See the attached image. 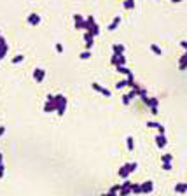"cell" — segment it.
I'll return each instance as SVG.
<instances>
[{
  "instance_id": "obj_31",
  "label": "cell",
  "mask_w": 187,
  "mask_h": 196,
  "mask_svg": "<svg viewBox=\"0 0 187 196\" xmlns=\"http://www.w3.org/2000/svg\"><path fill=\"white\" fill-rule=\"evenodd\" d=\"M56 51H58V53H63V46H61V44H60V42L56 44Z\"/></svg>"
},
{
  "instance_id": "obj_10",
  "label": "cell",
  "mask_w": 187,
  "mask_h": 196,
  "mask_svg": "<svg viewBox=\"0 0 187 196\" xmlns=\"http://www.w3.org/2000/svg\"><path fill=\"white\" fill-rule=\"evenodd\" d=\"M84 41H86V51H91V47H93L94 44V37H91L88 32L84 33Z\"/></svg>"
},
{
  "instance_id": "obj_3",
  "label": "cell",
  "mask_w": 187,
  "mask_h": 196,
  "mask_svg": "<svg viewBox=\"0 0 187 196\" xmlns=\"http://www.w3.org/2000/svg\"><path fill=\"white\" fill-rule=\"evenodd\" d=\"M73 23H75V30H84L86 26V21L81 14H73Z\"/></svg>"
},
{
  "instance_id": "obj_27",
  "label": "cell",
  "mask_w": 187,
  "mask_h": 196,
  "mask_svg": "<svg viewBox=\"0 0 187 196\" xmlns=\"http://www.w3.org/2000/svg\"><path fill=\"white\" fill-rule=\"evenodd\" d=\"M23 60H25V56H23V54H16V56L12 58V63H21Z\"/></svg>"
},
{
  "instance_id": "obj_23",
  "label": "cell",
  "mask_w": 187,
  "mask_h": 196,
  "mask_svg": "<svg viewBox=\"0 0 187 196\" xmlns=\"http://www.w3.org/2000/svg\"><path fill=\"white\" fill-rule=\"evenodd\" d=\"M171 159H173V156L171 154H163L161 156V161H163V163H171Z\"/></svg>"
},
{
  "instance_id": "obj_37",
  "label": "cell",
  "mask_w": 187,
  "mask_h": 196,
  "mask_svg": "<svg viewBox=\"0 0 187 196\" xmlns=\"http://www.w3.org/2000/svg\"><path fill=\"white\" fill-rule=\"evenodd\" d=\"M2 156H4V154L0 152V165H4V163H2V161H4V158H2Z\"/></svg>"
},
{
  "instance_id": "obj_2",
  "label": "cell",
  "mask_w": 187,
  "mask_h": 196,
  "mask_svg": "<svg viewBox=\"0 0 187 196\" xmlns=\"http://www.w3.org/2000/svg\"><path fill=\"white\" fill-rule=\"evenodd\" d=\"M136 168H138V163H135V161H133V163H126V165H123L121 168H119V177H123V179L126 180V179L129 177V173L135 172Z\"/></svg>"
},
{
  "instance_id": "obj_19",
  "label": "cell",
  "mask_w": 187,
  "mask_h": 196,
  "mask_svg": "<svg viewBox=\"0 0 187 196\" xmlns=\"http://www.w3.org/2000/svg\"><path fill=\"white\" fill-rule=\"evenodd\" d=\"M126 145H128V151H133V149H135V140H133V137H128V138H126Z\"/></svg>"
},
{
  "instance_id": "obj_38",
  "label": "cell",
  "mask_w": 187,
  "mask_h": 196,
  "mask_svg": "<svg viewBox=\"0 0 187 196\" xmlns=\"http://www.w3.org/2000/svg\"><path fill=\"white\" fill-rule=\"evenodd\" d=\"M102 196H107V194H102Z\"/></svg>"
},
{
  "instance_id": "obj_9",
  "label": "cell",
  "mask_w": 187,
  "mask_h": 196,
  "mask_svg": "<svg viewBox=\"0 0 187 196\" xmlns=\"http://www.w3.org/2000/svg\"><path fill=\"white\" fill-rule=\"evenodd\" d=\"M140 186H142V193H145V194H149V193L154 191V182H152V180H147V182L140 184Z\"/></svg>"
},
{
  "instance_id": "obj_7",
  "label": "cell",
  "mask_w": 187,
  "mask_h": 196,
  "mask_svg": "<svg viewBox=\"0 0 187 196\" xmlns=\"http://www.w3.org/2000/svg\"><path fill=\"white\" fill-rule=\"evenodd\" d=\"M26 21H28V25H31V26H37V25H40V16L39 14H35V12H31L30 16L26 18Z\"/></svg>"
},
{
  "instance_id": "obj_24",
  "label": "cell",
  "mask_w": 187,
  "mask_h": 196,
  "mask_svg": "<svg viewBox=\"0 0 187 196\" xmlns=\"http://www.w3.org/2000/svg\"><path fill=\"white\" fill-rule=\"evenodd\" d=\"M126 86H128V81L123 79V81H119V83L115 84V89H123V88H126Z\"/></svg>"
},
{
  "instance_id": "obj_5",
  "label": "cell",
  "mask_w": 187,
  "mask_h": 196,
  "mask_svg": "<svg viewBox=\"0 0 187 196\" xmlns=\"http://www.w3.org/2000/svg\"><path fill=\"white\" fill-rule=\"evenodd\" d=\"M110 63H112L114 67H124V65H126V58H124V56H115V54H112Z\"/></svg>"
},
{
  "instance_id": "obj_28",
  "label": "cell",
  "mask_w": 187,
  "mask_h": 196,
  "mask_svg": "<svg viewBox=\"0 0 187 196\" xmlns=\"http://www.w3.org/2000/svg\"><path fill=\"white\" fill-rule=\"evenodd\" d=\"M124 7H126V9H133V7H135V2H133V0H126Z\"/></svg>"
},
{
  "instance_id": "obj_1",
  "label": "cell",
  "mask_w": 187,
  "mask_h": 196,
  "mask_svg": "<svg viewBox=\"0 0 187 196\" xmlns=\"http://www.w3.org/2000/svg\"><path fill=\"white\" fill-rule=\"evenodd\" d=\"M84 30H88V33L91 35V37H96L98 33H100V26H98V23L94 21L93 16H88V20H86V26H84Z\"/></svg>"
},
{
  "instance_id": "obj_12",
  "label": "cell",
  "mask_w": 187,
  "mask_h": 196,
  "mask_svg": "<svg viewBox=\"0 0 187 196\" xmlns=\"http://www.w3.org/2000/svg\"><path fill=\"white\" fill-rule=\"evenodd\" d=\"M133 98H136V91H135V89H131L128 95L123 96V103H124V105H129V102H131Z\"/></svg>"
},
{
  "instance_id": "obj_36",
  "label": "cell",
  "mask_w": 187,
  "mask_h": 196,
  "mask_svg": "<svg viewBox=\"0 0 187 196\" xmlns=\"http://www.w3.org/2000/svg\"><path fill=\"white\" fill-rule=\"evenodd\" d=\"M105 194L107 196H117V193H110V191H108V193H105Z\"/></svg>"
},
{
  "instance_id": "obj_32",
  "label": "cell",
  "mask_w": 187,
  "mask_h": 196,
  "mask_svg": "<svg viewBox=\"0 0 187 196\" xmlns=\"http://www.w3.org/2000/svg\"><path fill=\"white\" fill-rule=\"evenodd\" d=\"M4 170H5V166H4V165H0V179L4 177Z\"/></svg>"
},
{
  "instance_id": "obj_18",
  "label": "cell",
  "mask_w": 187,
  "mask_h": 196,
  "mask_svg": "<svg viewBox=\"0 0 187 196\" xmlns=\"http://www.w3.org/2000/svg\"><path fill=\"white\" fill-rule=\"evenodd\" d=\"M44 112H56V109H54V105H52L51 100L46 102V105H44Z\"/></svg>"
},
{
  "instance_id": "obj_29",
  "label": "cell",
  "mask_w": 187,
  "mask_h": 196,
  "mask_svg": "<svg viewBox=\"0 0 187 196\" xmlns=\"http://www.w3.org/2000/svg\"><path fill=\"white\" fill-rule=\"evenodd\" d=\"M102 95H103V96H110V89H107V88H103V89H102Z\"/></svg>"
},
{
  "instance_id": "obj_26",
  "label": "cell",
  "mask_w": 187,
  "mask_h": 196,
  "mask_svg": "<svg viewBox=\"0 0 187 196\" xmlns=\"http://www.w3.org/2000/svg\"><path fill=\"white\" fill-rule=\"evenodd\" d=\"M91 58V51H82L81 53V60H89Z\"/></svg>"
},
{
  "instance_id": "obj_6",
  "label": "cell",
  "mask_w": 187,
  "mask_h": 196,
  "mask_svg": "<svg viewBox=\"0 0 187 196\" xmlns=\"http://www.w3.org/2000/svg\"><path fill=\"white\" fill-rule=\"evenodd\" d=\"M44 77H46V70H44V68H35V70H33V79H35V83H42Z\"/></svg>"
},
{
  "instance_id": "obj_20",
  "label": "cell",
  "mask_w": 187,
  "mask_h": 196,
  "mask_svg": "<svg viewBox=\"0 0 187 196\" xmlns=\"http://www.w3.org/2000/svg\"><path fill=\"white\" fill-rule=\"evenodd\" d=\"M115 70H117L119 74H123V75H131V70L126 68V67H115Z\"/></svg>"
},
{
  "instance_id": "obj_4",
  "label": "cell",
  "mask_w": 187,
  "mask_h": 196,
  "mask_svg": "<svg viewBox=\"0 0 187 196\" xmlns=\"http://www.w3.org/2000/svg\"><path fill=\"white\" fill-rule=\"evenodd\" d=\"M166 144H168L166 133H165V135H163V133L156 135V145L159 147V149H165V147H166Z\"/></svg>"
},
{
  "instance_id": "obj_8",
  "label": "cell",
  "mask_w": 187,
  "mask_h": 196,
  "mask_svg": "<svg viewBox=\"0 0 187 196\" xmlns=\"http://www.w3.org/2000/svg\"><path fill=\"white\" fill-rule=\"evenodd\" d=\"M112 54H115V56H124V51H126V47L123 46V44H114L112 46Z\"/></svg>"
},
{
  "instance_id": "obj_13",
  "label": "cell",
  "mask_w": 187,
  "mask_h": 196,
  "mask_svg": "<svg viewBox=\"0 0 187 196\" xmlns=\"http://www.w3.org/2000/svg\"><path fill=\"white\" fill-rule=\"evenodd\" d=\"M147 126H149V128H157V130H159V133L165 135V126H163L161 123H156V121H147Z\"/></svg>"
},
{
  "instance_id": "obj_25",
  "label": "cell",
  "mask_w": 187,
  "mask_h": 196,
  "mask_svg": "<svg viewBox=\"0 0 187 196\" xmlns=\"http://www.w3.org/2000/svg\"><path fill=\"white\" fill-rule=\"evenodd\" d=\"M91 88H93L94 91H98V93H102V89H103V86L98 84V83H93V84H91Z\"/></svg>"
},
{
  "instance_id": "obj_11",
  "label": "cell",
  "mask_w": 187,
  "mask_h": 196,
  "mask_svg": "<svg viewBox=\"0 0 187 196\" xmlns=\"http://www.w3.org/2000/svg\"><path fill=\"white\" fill-rule=\"evenodd\" d=\"M142 100H144V103H145L147 107H150V109L159 105V100H157V98H149V96H144Z\"/></svg>"
},
{
  "instance_id": "obj_34",
  "label": "cell",
  "mask_w": 187,
  "mask_h": 196,
  "mask_svg": "<svg viewBox=\"0 0 187 196\" xmlns=\"http://www.w3.org/2000/svg\"><path fill=\"white\" fill-rule=\"evenodd\" d=\"M5 133V126H0V137Z\"/></svg>"
},
{
  "instance_id": "obj_22",
  "label": "cell",
  "mask_w": 187,
  "mask_h": 196,
  "mask_svg": "<svg viewBox=\"0 0 187 196\" xmlns=\"http://www.w3.org/2000/svg\"><path fill=\"white\" fill-rule=\"evenodd\" d=\"M131 193H135V194L142 193V186H140V184H133V182H131Z\"/></svg>"
},
{
  "instance_id": "obj_35",
  "label": "cell",
  "mask_w": 187,
  "mask_h": 196,
  "mask_svg": "<svg viewBox=\"0 0 187 196\" xmlns=\"http://www.w3.org/2000/svg\"><path fill=\"white\" fill-rule=\"evenodd\" d=\"M150 112H152L154 116H156V114H157V107H152V109H150Z\"/></svg>"
},
{
  "instance_id": "obj_21",
  "label": "cell",
  "mask_w": 187,
  "mask_h": 196,
  "mask_svg": "<svg viewBox=\"0 0 187 196\" xmlns=\"http://www.w3.org/2000/svg\"><path fill=\"white\" fill-rule=\"evenodd\" d=\"M150 51H152V53H156L157 56H161V54H163V51H161V47H159L157 44H150Z\"/></svg>"
},
{
  "instance_id": "obj_30",
  "label": "cell",
  "mask_w": 187,
  "mask_h": 196,
  "mask_svg": "<svg viewBox=\"0 0 187 196\" xmlns=\"http://www.w3.org/2000/svg\"><path fill=\"white\" fill-rule=\"evenodd\" d=\"M163 168H165L166 172H170V170H171V163H163Z\"/></svg>"
},
{
  "instance_id": "obj_16",
  "label": "cell",
  "mask_w": 187,
  "mask_h": 196,
  "mask_svg": "<svg viewBox=\"0 0 187 196\" xmlns=\"http://www.w3.org/2000/svg\"><path fill=\"white\" fill-rule=\"evenodd\" d=\"M5 53H7V44H5V41L0 37V60L5 56Z\"/></svg>"
},
{
  "instance_id": "obj_39",
  "label": "cell",
  "mask_w": 187,
  "mask_h": 196,
  "mask_svg": "<svg viewBox=\"0 0 187 196\" xmlns=\"http://www.w3.org/2000/svg\"><path fill=\"white\" fill-rule=\"evenodd\" d=\"M0 37H2V35H0Z\"/></svg>"
},
{
  "instance_id": "obj_14",
  "label": "cell",
  "mask_w": 187,
  "mask_h": 196,
  "mask_svg": "<svg viewBox=\"0 0 187 196\" xmlns=\"http://www.w3.org/2000/svg\"><path fill=\"white\" fill-rule=\"evenodd\" d=\"M178 68H180V70H186L187 68V53H184V54L178 58Z\"/></svg>"
},
{
  "instance_id": "obj_15",
  "label": "cell",
  "mask_w": 187,
  "mask_h": 196,
  "mask_svg": "<svg viewBox=\"0 0 187 196\" xmlns=\"http://www.w3.org/2000/svg\"><path fill=\"white\" fill-rule=\"evenodd\" d=\"M175 193H180V194L187 193V184L186 182H178L177 186H175Z\"/></svg>"
},
{
  "instance_id": "obj_33",
  "label": "cell",
  "mask_w": 187,
  "mask_h": 196,
  "mask_svg": "<svg viewBox=\"0 0 187 196\" xmlns=\"http://www.w3.org/2000/svg\"><path fill=\"white\" fill-rule=\"evenodd\" d=\"M180 46H182V47L186 49V53H187V41H182V42H180Z\"/></svg>"
},
{
  "instance_id": "obj_17",
  "label": "cell",
  "mask_w": 187,
  "mask_h": 196,
  "mask_svg": "<svg viewBox=\"0 0 187 196\" xmlns=\"http://www.w3.org/2000/svg\"><path fill=\"white\" fill-rule=\"evenodd\" d=\"M119 23H121V16H115L114 20H112V23L108 25V32H112V30H115L117 26H119Z\"/></svg>"
}]
</instances>
